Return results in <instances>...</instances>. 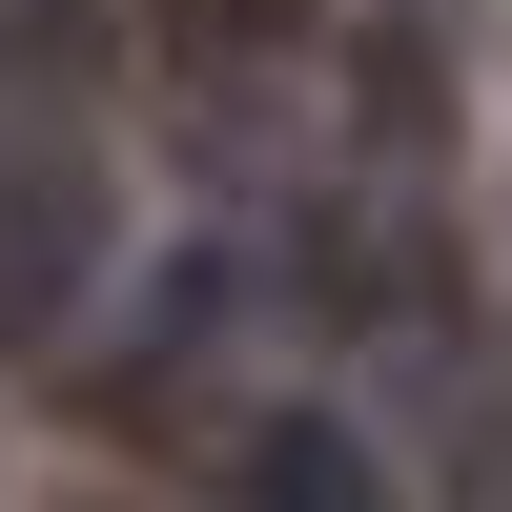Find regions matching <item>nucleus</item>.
<instances>
[{
  "label": "nucleus",
  "instance_id": "nucleus-1",
  "mask_svg": "<svg viewBox=\"0 0 512 512\" xmlns=\"http://www.w3.org/2000/svg\"><path fill=\"white\" fill-rule=\"evenodd\" d=\"M103 287V164L62 123H0V349H62Z\"/></svg>",
  "mask_w": 512,
  "mask_h": 512
},
{
  "label": "nucleus",
  "instance_id": "nucleus-2",
  "mask_svg": "<svg viewBox=\"0 0 512 512\" xmlns=\"http://www.w3.org/2000/svg\"><path fill=\"white\" fill-rule=\"evenodd\" d=\"M226 328H246V267H226V246H185V267H164V308H144V349L103 369V410H123V431H164V410L226 369Z\"/></svg>",
  "mask_w": 512,
  "mask_h": 512
},
{
  "label": "nucleus",
  "instance_id": "nucleus-3",
  "mask_svg": "<svg viewBox=\"0 0 512 512\" xmlns=\"http://www.w3.org/2000/svg\"><path fill=\"white\" fill-rule=\"evenodd\" d=\"M226 492H246V512H410V492H390V451H369L349 410H246Z\"/></svg>",
  "mask_w": 512,
  "mask_h": 512
},
{
  "label": "nucleus",
  "instance_id": "nucleus-4",
  "mask_svg": "<svg viewBox=\"0 0 512 512\" xmlns=\"http://www.w3.org/2000/svg\"><path fill=\"white\" fill-rule=\"evenodd\" d=\"M164 21H185V62H287L328 0H164Z\"/></svg>",
  "mask_w": 512,
  "mask_h": 512
},
{
  "label": "nucleus",
  "instance_id": "nucleus-5",
  "mask_svg": "<svg viewBox=\"0 0 512 512\" xmlns=\"http://www.w3.org/2000/svg\"><path fill=\"white\" fill-rule=\"evenodd\" d=\"M82 41H103V0H0V62L21 82H82Z\"/></svg>",
  "mask_w": 512,
  "mask_h": 512
},
{
  "label": "nucleus",
  "instance_id": "nucleus-6",
  "mask_svg": "<svg viewBox=\"0 0 512 512\" xmlns=\"http://www.w3.org/2000/svg\"><path fill=\"white\" fill-rule=\"evenodd\" d=\"M472 512H512V410H472Z\"/></svg>",
  "mask_w": 512,
  "mask_h": 512
}]
</instances>
